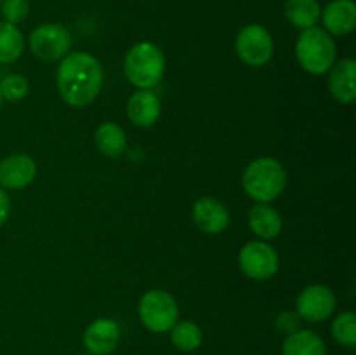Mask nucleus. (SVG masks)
<instances>
[{
	"label": "nucleus",
	"instance_id": "nucleus-1",
	"mask_svg": "<svg viewBox=\"0 0 356 355\" xmlns=\"http://www.w3.org/2000/svg\"><path fill=\"white\" fill-rule=\"evenodd\" d=\"M58 90L66 104L83 108L103 89V66L89 52H68L58 66Z\"/></svg>",
	"mask_w": 356,
	"mask_h": 355
},
{
	"label": "nucleus",
	"instance_id": "nucleus-2",
	"mask_svg": "<svg viewBox=\"0 0 356 355\" xmlns=\"http://www.w3.org/2000/svg\"><path fill=\"white\" fill-rule=\"evenodd\" d=\"M242 184L245 194L257 204H270L285 190L287 173L277 159L261 157L245 167Z\"/></svg>",
	"mask_w": 356,
	"mask_h": 355
},
{
	"label": "nucleus",
	"instance_id": "nucleus-3",
	"mask_svg": "<svg viewBox=\"0 0 356 355\" xmlns=\"http://www.w3.org/2000/svg\"><path fill=\"white\" fill-rule=\"evenodd\" d=\"M125 77L138 89H152L165 73V56L153 42H138L125 54Z\"/></svg>",
	"mask_w": 356,
	"mask_h": 355
},
{
	"label": "nucleus",
	"instance_id": "nucleus-4",
	"mask_svg": "<svg viewBox=\"0 0 356 355\" xmlns=\"http://www.w3.org/2000/svg\"><path fill=\"white\" fill-rule=\"evenodd\" d=\"M336 56L337 49L332 35L320 26L302 30L296 42V58L299 65L313 75L329 73L336 63Z\"/></svg>",
	"mask_w": 356,
	"mask_h": 355
},
{
	"label": "nucleus",
	"instance_id": "nucleus-5",
	"mask_svg": "<svg viewBox=\"0 0 356 355\" xmlns=\"http://www.w3.org/2000/svg\"><path fill=\"white\" fill-rule=\"evenodd\" d=\"M139 319L152 333H167L179 319V306L170 292L152 289L139 301Z\"/></svg>",
	"mask_w": 356,
	"mask_h": 355
},
{
	"label": "nucleus",
	"instance_id": "nucleus-6",
	"mask_svg": "<svg viewBox=\"0 0 356 355\" xmlns=\"http://www.w3.org/2000/svg\"><path fill=\"white\" fill-rule=\"evenodd\" d=\"M238 58L252 68H261L273 58L275 42L270 31L261 24H247L238 31L235 40Z\"/></svg>",
	"mask_w": 356,
	"mask_h": 355
},
{
	"label": "nucleus",
	"instance_id": "nucleus-7",
	"mask_svg": "<svg viewBox=\"0 0 356 355\" xmlns=\"http://www.w3.org/2000/svg\"><path fill=\"white\" fill-rule=\"evenodd\" d=\"M31 52L44 61L63 59L72 49V33L58 23H44L35 28L28 38Z\"/></svg>",
	"mask_w": 356,
	"mask_h": 355
},
{
	"label": "nucleus",
	"instance_id": "nucleus-8",
	"mask_svg": "<svg viewBox=\"0 0 356 355\" xmlns=\"http://www.w3.org/2000/svg\"><path fill=\"white\" fill-rule=\"evenodd\" d=\"M238 265L245 277L252 281H268L277 275L280 260L278 253L270 244L252 240L240 249Z\"/></svg>",
	"mask_w": 356,
	"mask_h": 355
},
{
	"label": "nucleus",
	"instance_id": "nucleus-9",
	"mask_svg": "<svg viewBox=\"0 0 356 355\" xmlns=\"http://www.w3.org/2000/svg\"><path fill=\"white\" fill-rule=\"evenodd\" d=\"M336 310V294L332 289L323 284L308 285L299 294L296 303V312L302 320L308 322H323Z\"/></svg>",
	"mask_w": 356,
	"mask_h": 355
},
{
	"label": "nucleus",
	"instance_id": "nucleus-10",
	"mask_svg": "<svg viewBox=\"0 0 356 355\" xmlns=\"http://www.w3.org/2000/svg\"><path fill=\"white\" fill-rule=\"evenodd\" d=\"M37 176V164L30 155L14 153L0 162V188L21 190Z\"/></svg>",
	"mask_w": 356,
	"mask_h": 355
},
{
	"label": "nucleus",
	"instance_id": "nucleus-11",
	"mask_svg": "<svg viewBox=\"0 0 356 355\" xmlns=\"http://www.w3.org/2000/svg\"><path fill=\"white\" fill-rule=\"evenodd\" d=\"M191 216H193V221L198 230L209 233V235H219L229 225V212L226 205L212 197L198 198L193 204Z\"/></svg>",
	"mask_w": 356,
	"mask_h": 355
},
{
	"label": "nucleus",
	"instance_id": "nucleus-12",
	"mask_svg": "<svg viewBox=\"0 0 356 355\" xmlns=\"http://www.w3.org/2000/svg\"><path fill=\"white\" fill-rule=\"evenodd\" d=\"M120 343V327L111 319H96L83 333V345L90 355H110Z\"/></svg>",
	"mask_w": 356,
	"mask_h": 355
},
{
	"label": "nucleus",
	"instance_id": "nucleus-13",
	"mask_svg": "<svg viewBox=\"0 0 356 355\" xmlns=\"http://www.w3.org/2000/svg\"><path fill=\"white\" fill-rule=\"evenodd\" d=\"M323 30L329 35L344 37L356 28V3L353 0H332L320 13Z\"/></svg>",
	"mask_w": 356,
	"mask_h": 355
},
{
	"label": "nucleus",
	"instance_id": "nucleus-14",
	"mask_svg": "<svg viewBox=\"0 0 356 355\" xmlns=\"http://www.w3.org/2000/svg\"><path fill=\"white\" fill-rule=\"evenodd\" d=\"M356 61L353 58H344L334 63L330 68L329 89L334 100L343 104L353 103L356 97Z\"/></svg>",
	"mask_w": 356,
	"mask_h": 355
},
{
	"label": "nucleus",
	"instance_id": "nucleus-15",
	"mask_svg": "<svg viewBox=\"0 0 356 355\" xmlns=\"http://www.w3.org/2000/svg\"><path fill=\"white\" fill-rule=\"evenodd\" d=\"M162 113L159 96L149 89H139L127 101V117L138 127H152Z\"/></svg>",
	"mask_w": 356,
	"mask_h": 355
},
{
	"label": "nucleus",
	"instance_id": "nucleus-16",
	"mask_svg": "<svg viewBox=\"0 0 356 355\" xmlns=\"http://www.w3.org/2000/svg\"><path fill=\"white\" fill-rule=\"evenodd\" d=\"M249 226L259 239L270 240L282 232V216L268 204H256L249 212Z\"/></svg>",
	"mask_w": 356,
	"mask_h": 355
},
{
	"label": "nucleus",
	"instance_id": "nucleus-17",
	"mask_svg": "<svg viewBox=\"0 0 356 355\" xmlns=\"http://www.w3.org/2000/svg\"><path fill=\"white\" fill-rule=\"evenodd\" d=\"M282 355H327L325 341L315 331L299 329L285 338Z\"/></svg>",
	"mask_w": 356,
	"mask_h": 355
},
{
	"label": "nucleus",
	"instance_id": "nucleus-18",
	"mask_svg": "<svg viewBox=\"0 0 356 355\" xmlns=\"http://www.w3.org/2000/svg\"><path fill=\"white\" fill-rule=\"evenodd\" d=\"M284 13L292 26L299 30H308V28L316 26L320 21L322 7L318 0H285Z\"/></svg>",
	"mask_w": 356,
	"mask_h": 355
},
{
	"label": "nucleus",
	"instance_id": "nucleus-19",
	"mask_svg": "<svg viewBox=\"0 0 356 355\" xmlns=\"http://www.w3.org/2000/svg\"><path fill=\"white\" fill-rule=\"evenodd\" d=\"M94 141H96L97 150L103 155L110 157V159H117L125 152L127 146V136H125L124 129L115 122H104L96 129L94 134Z\"/></svg>",
	"mask_w": 356,
	"mask_h": 355
},
{
	"label": "nucleus",
	"instance_id": "nucleus-20",
	"mask_svg": "<svg viewBox=\"0 0 356 355\" xmlns=\"http://www.w3.org/2000/svg\"><path fill=\"white\" fill-rule=\"evenodd\" d=\"M24 51V37L19 28L0 21V65L17 61Z\"/></svg>",
	"mask_w": 356,
	"mask_h": 355
},
{
	"label": "nucleus",
	"instance_id": "nucleus-21",
	"mask_svg": "<svg viewBox=\"0 0 356 355\" xmlns=\"http://www.w3.org/2000/svg\"><path fill=\"white\" fill-rule=\"evenodd\" d=\"M204 334L198 324L191 320H177L170 329V341L181 352H195L202 345Z\"/></svg>",
	"mask_w": 356,
	"mask_h": 355
},
{
	"label": "nucleus",
	"instance_id": "nucleus-22",
	"mask_svg": "<svg viewBox=\"0 0 356 355\" xmlns=\"http://www.w3.org/2000/svg\"><path fill=\"white\" fill-rule=\"evenodd\" d=\"M332 336L339 345L353 348L356 345V315L355 312H344L332 322Z\"/></svg>",
	"mask_w": 356,
	"mask_h": 355
},
{
	"label": "nucleus",
	"instance_id": "nucleus-23",
	"mask_svg": "<svg viewBox=\"0 0 356 355\" xmlns=\"http://www.w3.org/2000/svg\"><path fill=\"white\" fill-rule=\"evenodd\" d=\"M28 90H30V84H28V80L23 75L9 73V75H6L0 80V94H2V100L10 101V103L24 100Z\"/></svg>",
	"mask_w": 356,
	"mask_h": 355
},
{
	"label": "nucleus",
	"instance_id": "nucleus-24",
	"mask_svg": "<svg viewBox=\"0 0 356 355\" xmlns=\"http://www.w3.org/2000/svg\"><path fill=\"white\" fill-rule=\"evenodd\" d=\"M0 13H2V17L6 23L17 26L30 14V2L28 0H2V3H0Z\"/></svg>",
	"mask_w": 356,
	"mask_h": 355
},
{
	"label": "nucleus",
	"instance_id": "nucleus-25",
	"mask_svg": "<svg viewBox=\"0 0 356 355\" xmlns=\"http://www.w3.org/2000/svg\"><path fill=\"white\" fill-rule=\"evenodd\" d=\"M301 320L302 319L298 312H282L275 320V327H277L278 333L289 336V334H294L296 331L301 329Z\"/></svg>",
	"mask_w": 356,
	"mask_h": 355
},
{
	"label": "nucleus",
	"instance_id": "nucleus-26",
	"mask_svg": "<svg viewBox=\"0 0 356 355\" xmlns=\"http://www.w3.org/2000/svg\"><path fill=\"white\" fill-rule=\"evenodd\" d=\"M10 214V198L3 188H0V226L6 225Z\"/></svg>",
	"mask_w": 356,
	"mask_h": 355
},
{
	"label": "nucleus",
	"instance_id": "nucleus-27",
	"mask_svg": "<svg viewBox=\"0 0 356 355\" xmlns=\"http://www.w3.org/2000/svg\"><path fill=\"white\" fill-rule=\"evenodd\" d=\"M2 101H3L2 100V94H0V108H2Z\"/></svg>",
	"mask_w": 356,
	"mask_h": 355
},
{
	"label": "nucleus",
	"instance_id": "nucleus-28",
	"mask_svg": "<svg viewBox=\"0 0 356 355\" xmlns=\"http://www.w3.org/2000/svg\"><path fill=\"white\" fill-rule=\"evenodd\" d=\"M0 3H2V0H0Z\"/></svg>",
	"mask_w": 356,
	"mask_h": 355
},
{
	"label": "nucleus",
	"instance_id": "nucleus-29",
	"mask_svg": "<svg viewBox=\"0 0 356 355\" xmlns=\"http://www.w3.org/2000/svg\"><path fill=\"white\" fill-rule=\"evenodd\" d=\"M89 355H90V354H89Z\"/></svg>",
	"mask_w": 356,
	"mask_h": 355
}]
</instances>
